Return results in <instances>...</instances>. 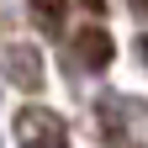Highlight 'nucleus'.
Segmentation results:
<instances>
[{
    "label": "nucleus",
    "mask_w": 148,
    "mask_h": 148,
    "mask_svg": "<svg viewBox=\"0 0 148 148\" xmlns=\"http://www.w3.org/2000/svg\"><path fill=\"white\" fill-rule=\"evenodd\" d=\"M16 143L21 148H69V132L64 122L42 106H21L16 111Z\"/></svg>",
    "instance_id": "obj_1"
},
{
    "label": "nucleus",
    "mask_w": 148,
    "mask_h": 148,
    "mask_svg": "<svg viewBox=\"0 0 148 148\" xmlns=\"http://www.w3.org/2000/svg\"><path fill=\"white\" fill-rule=\"evenodd\" d=\"M106 138L116 148H148V106L116 95V106L106 111Z\"/></svg>",
    "instance_id": "obj_2"
},
{
    "label": "nucleus",
    "mask_w": 148,
    "mask_h": 148,
    "mask_svg": "<svg viewBox=\"0 0 148 148\" xmlns=\"http://www.w3.org/2000/svg\"><path fill=\"white\" fill-rule=\"evenodd\" d=\"M5 58H11V64H5V74H11L21 90H37V85H42V64H37V48H11Z\"/></svg>",
    "instance_id": "obj_3"
},
{
    "label": "nucleus",
    "mask_w": 148,
    "mask_h": 148,
    "mask_svg": "<svg viewBox=\"0 0 148 148\" xmlns=\"http://www.w3.org/2000/svg\"><path fill=\"white\" fill-rule=\"evenodd\" d=\"M74 48H79L85 69H106V64H111V37H106L101 27H85L79 37H74Z\"/></svg>",
    "instance_id": "obj_4"
},
{
    "label": "nucleus",
    "mask_w": 148,
    "mask_h": 148,
    "mask_svg": "<svg viewBox=\"0 0 148 148\" xmlns=\"http://www.w3.org/2000/svg\"><path fill=\"white\" fill-rule=\"evenodd\" d=\"M32 16H37V27H42L48 37H58V27H64V0H32Z\"/></svg>",
    "instance_id": "obj_5"
},
{
    "label": "nucleus",
    "mask_w": 148,
    "mask_h": 148,
    "mask_svg": "<svg viewBox=\"0 0 148 148\" xmlns=\"http://www.w3.org/2000/svg\"><path fill=\"white\" fill-rule=\"evenodd\" d=\"M143 5H148V0H143Z\"/></svg>",
    "instance_id": "obj_6"
}]
</instances>
